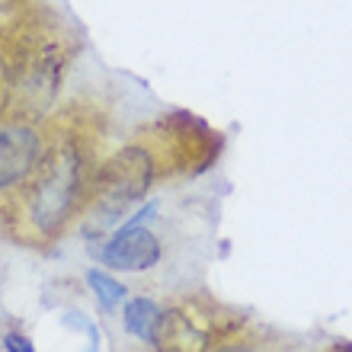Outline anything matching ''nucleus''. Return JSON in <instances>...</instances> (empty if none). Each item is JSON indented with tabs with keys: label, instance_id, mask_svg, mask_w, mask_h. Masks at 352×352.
I'll return each instance as SVG.
<instances>
[{
	"label": "nucleus",
	"instance_id": "f8f14e48",
	"mask_svg": "<svg viewBox=\"0 0 352 352\" xmlns=\"http://www.w3.org/2000/svg\"><path fill=\"white\" fill-rule=\"evenodd\" d=\"M221 352H253L247 343H237V346H228V349H221Z\"/></svg>",
	"mask_w": 352,
	"mask_h": 352
},
{
	"label": "nucleus",
	"instance_id": "9b49d317",
	"mask_svg": "<svg viewBox=\"0 0 352 352\" xmlns=\"http://www.w3.org/2000/svg\"><path fill=\"white\" fill-rule=\"evenodd\" d=\"M327 352H352V343H333Z\"/></svg>",
	"mask_w": 352,
	"mask_h": 352
},
{
	"label": "nucleus",
	"instance_id": "ddd939ff",
	"mask_svg": "<svg viewBox=\"0 0 352 352\" xmlns=\"http://www.w3.org/2000/svg\"><path fill=\"white\" fill-rule=\"evenodd\" d=\"M16 3H26V0H10V7H16Z\"/></svg>",
	"mask_w": 352,
	"mask_h": 352
},
{
	"label": "nucleus",
	"instance_id": "9d476101",
	"mask_svg": "<svg viewBox=\"0 0 352 352\" xmlns=\"http://www.w3.org/2000/svg\"><path fill=\"white\" fill-rule=\"evenodd\" d=\"M3 349L7 352H36L32 349V343H29V336H23V333H3Z\"/></svg>",
	"mask_w": 352,
	"mask_h": 352
},
{
	"label": "nucleus",
	"instance_id": "20e7f679",
	"mask_svg": "<svg viewBox=\"0 0 352 352\" xmlns=\"http://www.w3.org/2000/svg\"><path fill=\"white\" fill-rule=\"evenodd\" d=\"M154 157L157 179L199 176L221 157L224 138L192 112H167L138 135Z\"/></svg>",
	"mask_w": 352,
	"mask_h": 352
},
{
	"label": "nucleus",
	"instance_id": "39448f33",
	"mask_svg": "<svg viewBox=\"0 0 352 352\" xmlns=\"http://www.w3.org/2000/svg\"><path fill=\"white\" fill-rule=\"evenodd\" d=\"M243 317L231 307H218L205 298H186L160 307L151 343L157 352H212L224 336H241Z\"/></svg>",
	"mask_w": 352,
	"mask_h": 352
},
{
	"label": "nucleus",
	"instance_id": "0eeeda50",
	"mask_svg": "<svg viewBox=\"0 0 352 352\" xmlns=\"http://www.w3.org/2000/svg\"><path fill=\"white\" fill-rule=\"evenodd\" d=\"M160 256H164L160 237L138 218H131V224H125L116 237L100 247V260L106 263V269H119V272H144L157 266Z\"/></svg>",
	"mask_w": 352,
	"mask_h": 352
},
{
	"label": "nucleus",
	"instance_id": "7ed1b4c3",
	"mask_svg": "<svg viewBox=\"0 0 352 352\" xmlns=\"http://www.w3.org/2000/svg\"><path fill=\"white\" fill-rule=\"evenodd\" d=\"M157 183V167L144 141L135 138L116 154L100 160L96 176H93L90 199L84 205V214L77 218L80 231L87 237L102 234L109 224H116L122 214L129 212L135 202H141L151 192V186Z\"/></svg>",
	"mask_w": 352,
	"mask_h": 352
},
{
	"label": "nucleus",
	"instance_id": "423d86ee",
	"mask_svg": "<svg viewBox=\"0 0 352 352\" xmlns=\"http://www.w3.org/2000/svg\"><path fill=\"white\" fill-rule=\"evenodd\" d=\"M45 148L42 122H0V199L13 192L32 170Z\"/></svg>",
	"mask_w": 352,
	"mask_h": 352
},
{
	"label": "nucleus",
	"instance_id": "f257e3e1",
	"mask_svg": "<svg viewBox=\"0 0 352 352\" xmlns=\"http://www.w3.org/2000/svg\"><path fill=\"white\" fill-rule=\"evenodd\" d=\"M45 148L36 170L0 199V231L19 247L48 250L84 214L106 138L102 112L87 100L42 119Z\"/></svg>",
	"mask_w": 352,
	"mask_h": 352
},
{
	"label": "nucleus",
	"instance_id": "f03ea898",
	"mask_svg": "<svg viewBox=\"0 0 352 352\" xmlns=\"http://www.w3.org/2000/svg\"><path fill=\"white\" fill-rule=\"evenodd\" d=\"M77 55L74 29L52 7L26 0L0 19V122H42Z\"/></svg>",
	"mask_w": 352,
	"mask_h": 352
},
{
	"label": "nucleus",
	"instance_id": "1a4fd4ad",
	"mask_svg": "<svg viewBox=\"0 0 352 352\" xmlns=\"http://www.w3.org/2000/svg\"><path fill=\"white\" fill-rule=\"evenodd\" d=\"M87 282H90L93 295L100 298V305L106 307V311H112V307L125 298V285H122V282H116L112 276H106L102 269H90V272H87Z\"/></svg>",
	"mask_w": 352,
	"mask_h": 352
},
{
	"label": "nucleus",
	"instance_id": "6e6552de",
	"mask_svg": "<svg viewBox=\"0 0 352 352\" xmlns=\"http://www.w3.org/2000/svg\"><path fill=\"white\" fill-rule=\"evenodd\" d=\"M157 314H160L157 301H151V298H131L129 305H125V330H129L131 336L144 340V343H151Z\"/></svg>",
	"mask_w": 352,
	"mask_h": 352
}]
</instances>
